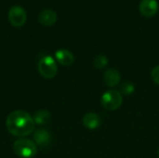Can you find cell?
I'll use <instances>...</instances> for the list:
<instances>
[{"label":"cell","instance_id":"cell-1","mask_svg":"<svg viewBox=\"0 0 159 158\" xmlns=\"http://www.w3.org/2000/svg\"><path fill=\"white\" fill-rule=\"evenodd\" d=\"M34 121L27 112L16 110L11 112L6 121V126L10 134L16 137H25L34 129Z\"/></svg>","mask_w":159,"mask_h":158},{"label":"cell","instance_id":"cell-2","mask_svg":"<svg viewBox=\"0 0 159 158\" xmlns=\"http://www.w3.org/2000/svg\"><path fill=\"white\" fill-rule=\"evenodd\" d=\"M14 153L21 158H33L37 154V148L34 142L20 138L17 140L13 144Z\"/></svg>","mask_w":159,"mask_h":158},{"label":"cell","instance_id":"cell-3","mask_svg":"<svg viewBox=\"0 0 159 158\" xmlns=\"http://www.w3.org/2000/svg\"><path fill=\"white\" fill-rule=\"evenodd\" d=\"M101 102H102V105L106 110H109V111L116 110L121 106L123 102L122 95L119 91L115 90V89L107 90L102 96Z\"/></svg>","mask_w":159,"mask_h":158},{"label":"cell","instance_id":"cell-4","mask_svg":"<svg viewBox=\"0 0 159 158\" xmlns=\"http://www.w3.org/2000/svg\"><path fill=\"white\" fill-rule=\"evenodd\" d=\"M38 71L40 74L47 79H51L55 77L58 72V65L56 61L51 56L43 57L39 61Z\"/></svg>","mask_w":159,"mask_h":158},{"label":"cell","instance_id":"cell-5","mask_svg":"<svg viewBox=\"0 0 159 158\" xmlns=\"http://www.w3.org/2000/svg\"><path fill=\"white\" fill-rule=\"evenodd\" d=\"M8 20L14 27H21L27 20V14L20 6H13L8 11Z\"/></svg>","mask_w":159,"mask_h":158},{"label":"cell","instance_id":"cell-6","mask_svg":"<svg viewBox=\"0 0 159 158\" xmlns=\"http://www.w3.org/2000/svg\"><path fill=\"white\" fill-rule=\"evenodd\" d=\"M139 9L143 17L150 18L155 16L158 11V3L157 0H142Z\"/></svg>","mask_w":159,"mask_h":158},{"label":"cell","instance_id":"cell-7","mask_svg":"<svg viewBox=\"0 0 159 158\" xmlns=\"http://www.w3.org/2000/svg\"><path fill=\"white\" fill-rule=\"evenodd\" d=\"M34 141L36 145H38L41 148H45L50 144L51 135L47 129H39L34 134Z\"/></svg>","mask_w":159,"mask_h":158},{"label":"cell","instance_id":"cell-8","mask_svg":"<svg viewBox=\"0 0 159 158\" xmlns=\"http://www.w3.org/2000/svg\"><path fill=\"white\" fill-rule=\"evenodd\" d=\"M55 57H56L57 61L63 66H69V65L73 64L75 61V57H74L73 53L64 48L58 49L55 52Z\"/></svg>","mask_w":159,"mask_h":158},{"label":"cell","instance_id":"cell-9","mask_svg":"<svg viewBox=\"0 0 159 158\" xmlns=\"http://www.w3.org/2000/svg\"><path fill=\"white\" fill-rule=\"evenodd\" d=\"M39 22L44 26H51L57 20V13L52 9L42 10L38 16Z\"/></svg>","mask_w":159,"mask_h":158},{"label":"cell","instance_id":"cell-10","mask_svg":"<svg viewBox=\"0 0 159 158\" xmlns=\"http://www.w3.org/2000/svg\"><path fill=\"white\" fill-rule=\"evenodd\" d=\"M83 124L89 129H96L101 126L102 120L97 114L88 113L83 117Z\"/></svg>","mask_w":159,"mask_h":158},{"label":"cell","instance_id":"cell-11","mask_svg":"<svg viewBox=\"0 0 159 158\" xmlns=\"http://www.w3.org/2000/svg\"><path fill=\"white\" fill-rule=\"evenodd\" d=\"M104 82L109 87H116L120 82V74L114 68L108 69L104 73Z\"/></svg>","mask_w":159,"mask_h":158},{"label":"cell","instance_id":"cell-12","mask_svg":"<svg viewBox=\"0 0 159 158\" xmlns=\"http://www.w3.org/2000/svg\"><path fill=\"white\" fill-rule=\"evenodd\" d=\"M50 118H51L50 113L43 109L36 111L33 116L34 124H37V125H46L50 121Z\"/></svg>","mask_w":159,"mask_h":158},{"label":"cell","instance_id":"cell-13","mask_svg":"<svg viewBox=\"0 0 159 158\" xmlns=\"http://www.w3.org/2000/svg\"><path fill=\"white\" fill-rule=\"evenodd\" d=\"M108 64V58L104 55H97L94 59V65L97 69H102Z\"/></svg>","mask_w":159,"mask_h":158},{"label":"cell","instance_id":"cell-14","mask_svg":"<svg viewBox=\"0 0 159 158\" xmlns=\"http://www.w3.org/2000/svg\"><path fill=\"white\" fill-rule=\"evenodd\" d=\"M120 90L125 95H129L134 92V86L130 82H124L120 86Z\"/></svg>","mask_w":159,"mask_h":158},{"label":"cell","instance_id":"cell-15","mask_svg":"<svg viewBox=\"0 0 159 158\" xmlns=\"http://www.w3.org/2000/svg\"><path fill=\"white\" fill-rule=\"evenodd\" d=\"M151 77L156 84L159 85V65L153 69V71L151 73Z\"/></svg>","mask_w":159,"mask_h":158},{"label":"cell","instance_id":"cell-16","mask_svg":"<svg viewBox=\"0 0 159 158\" xmlns=\"http://www.w3.org/2000/svg\"><path fill=\"white\" fill-rule=\"evenodd\" d=\"M158 156H159V151H158Z\"/></svg>","mask_w":159,"mask_h":158}]
</instances>
